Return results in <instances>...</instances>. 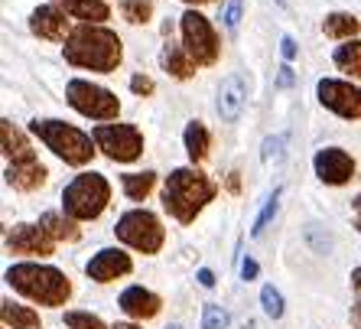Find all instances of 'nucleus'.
<instances>
[{"instance_id": "nucleus-13", "label": "nucleus", "mask_w": 361, "mask_h": 329, "mask_svg": "<svg viewBox=\"0 0 361 329\" xmlns=\"http://www.w3.org/2000/svg\"><path fill=\"white\" fill-rule=\"evenodd\" d=\"M7 248L13 254L49 258V254L56 251V241H52L39 225H13V232H7Z\"/></svg>"}, {"instance_id": "nucleus-10", "label": "nucleus", "mask_w": 361, "mask_h": 329, "mask_svg": "<svg viewBox=\"0 0 361 329\" xmlns=\"http://www.w3.org/2000/svg\"><path fill=\"white\" fill-rule=\"evenodd\" d=\"M316 95H319V104L329 108L332 114L345 121H361V88L352 82H342V78H319L316 82Z\"/></svg>"}, {"instance_id": "nucleus-11", "label": "nucleus", "mask_w": 361, "mask_h": 329, "mask_svg": "<svg viewBox=\"0 0 361 329\" xmlns=\"http://www.w3.org/2000/svg\"><path fill=\"white\" fill-rule=\"evenodd\" d=\"M312 169L326 186H345L355 177V160L342 147H322L312 157Z\"/></svg>"}, {"instance_id": "nucleus-21", "label": "nucleus", "mask_w": 361, "mask_h": 329, "mask_svg": "<svg viewBox=\"0 0 361 329\" xmlns=\"http://www.w3.org/2000/svg\"><path fill=\"white\" fill-rule=\"evenodd\" d=\"M0 316H4V326H10V329H42L39 313H36L33 306L13 304V300H4V304H0Z\"/></svg>"}, {"instance_id": "nucleus-4", "label": "nucleus", "mask_w": 361, "mask_h": 329, "mask_svg": "<svg viewBox=\"0 0 361 329\" xmlns=\"http://www.w3.org/2000/svg\"><path fill=\"white\" fill-rule=\"evenodd\" d=\"M30 131H33V134L39 137L42 144L49 147L62 163H68V167H85V163L94 157V140L92 137L85 134V131H78V127L66 124V121L36 118L33 124H30Z\"/></svg>"}, {"instance_id": "nucleus-9", "label": "nucleus", "mask_w": 361, "mask_h": 329, "mask_svg": "<svg viewBox=\"0 0 361 329\" xmlns=\"http://www.w3.org/2000/svg\"><path fill=\"white\" fill-rule=\"evenodd\" d=\"M92 140L114 163H134L143 153V134L134 124H98L92 131Z\"/></svg>"}, {"instance_id": "nucleus-38", "label": "nucleus", "mask_w": 361, "mask_h": 329, "mask_svg": "<svg viewBox=\"0 0 361 329\" xmlns=\"http://www.w3.org/2000/svg\"><path fill=\"white\" fill-rule=\"evenodd\" d=\"M352 287H355V294H358V300H361V268L352 270Z\"/></svg>"}, {"instance_id": "nucleus-24", "label": "nucleus", "mask_w": 361, "mask_h": 329, "mask_svg": "<svg viewBox=\"0 0 361 329\" xmlns=\"http://www.w3.org/2000/svg\"><path fill=\"white\" fill-rule=\"evenodd\" d=\"M39 228L52 241H78V228L72 219H62L59 212H42L39 215Z\"/></svg>"}, {"instance_id": "nucleus-16", "label": "nucleus", "mask_w": 361, "mask_h": 329, "mask_svg": "<svg viewBox=\"0 0 361 329\" xmlns=\"http://www.w3.org/2000/svg\"><path fill=\"white\" fill-rule=\"evenodd\" d=\"M244 104H247V88H244V78L241 76H228L225 82H221V88H219V102H215L221 121L235 124V121L241 118Z\"/></svg>"}, {"instance_id": "nucleus-37", "label": "nucleus", "mask_w": 361, "mask_h": 329, "mask_svg": "<svg viewBox=\"0 0 361 329\" xmlns=\"http://www.w3.org/2000/svg\"><path fill=\"white\" fill-rule=\"evenodd\" d=\"M199 284H202V287H215V274H212L209 268H202L199 270Z\"/></svg>"}, {"instance_id": "nucleus-23", "label": "nucleus", "mask_w": 361, "mask_h": 329, "mask_svg": "<svg viewBox=\"0 0 361 329\" xmlns=\"http://www.w3.org/2000/svg\"><path fill=\"white\" fill-rule=\"evenodd\" d=\"M361 30V20L352 17V13H329L326 20H322V33L329 36V40H355V33Z\"/></svg>"}, {"instance_id": "nucleus-6", "label": "nucleus", "mask_w": 361, "mask_h": 329, "mask_svg": "<svg viewBox=\"0 0 361 329\" xmlns=\"http://www.w3.org/2000/svg\"><path fill=\"white\" fill-rule=\"evenodd\" d=\"M114 235L118 241L130 245L134 251H143V254H157L166 241V232H163V222L147 209H130L124 212L114 225Z\"/></svg>"}, {"instance_id": "nucleus-35", "label": "nucleus", "mask_w": 361, "mask_h": 329, "mask_svg": "<svg viewBox=\"0 0 361 329\" xmlns=\"http://www.w3.org/2000/svg\"><path fill=\"white\" fill-rule=\"evenodd\" d=\"M280 52H283L286 62L296 59V42H293V36H283V42H280Z\"/></svg>"}, {"instance_id": "nucleus-41", "label": "nucleus", "mask_w": 361, "mask_h": 329, "mask_svg": "<svg viewBox=\"0 0 361 329\" xmlns=\"http://www.w3.org/2000/svg\"><path fill=\"white\" fill-rule=\"evenodd\" d=\"M352 323H355V329H361V300L355 304V310H352Z\"/></svg>"}, {"instance_id": "nucleus-29", "label": "nucleus", "mask_w": 361, "mask_h": 329, "mask_svg": "<svg viewBox=\"0 0 361 329\" xmlns=\"http://www.w3.org/2000/svg\"><path fill=\"white\" fill-rule=\"evenodd\" d=\"M66 326L68 329H108L101 316H94V313H85V310H68L66 313Z\"/></svg>"}, {"instance_id": "nucleus-43", "label": "nucleus", "mask_w": 361, "mask_h": 329, "mask_svg": "<svg viewBox=\"0 0 361 329\" xmlns=\"http://www.w3.org/2000/svg\"><path fill=\"white\" fill-rule=\"evenodd\" d=\"M111 329H140V326H134V323H114Z\"/></svg>"}, {"instance_id": "nucleus-39", "label": "nucleus", "mask_w": 361, "mask_h": 329, "mask_svg": "<svg viewBox=\"0 0 361 329\" xmlns=\"http://www.w3.org/2000/svg\"><path fill=\"white\" fill-rule=\"evenodd\" d=\"M241 173H231V177H228V189H231V193H238V189H241Z\"/></svg>"}, {"instance_id": "nucleus-27", "label": "nucleus", "mask_w": 361, "mask_h": 329, "mask_svg": "<svg viewBox=\"0 0 361 329\" xmlns=\"http://www.w3.org/2000/svg\"><path fill=\"white\" fill-rule=\"evenodd\" d=\"M118 7H121V17L134 26L150 23V17H153V0H121Z\"/></svg>"}, {"instance_id": "nucleus-25", "label": "nucleus", "mask_w": 361, "mask_h": 329, "mask_svg": "<svg viewBox=\"0 0 361 329\" xmlns=\"http://www.w3.org/2000/svg\"><path fill=\"white\" fill-rule=\"evenodd\" d=\"M332 62L342 68L345 76L361 78V40H348L342 42L336 52H332Z\"/></svg>"}, {"instance_id": "nucleus-36", "label": "nucleus", "mask_w": 361, "mask_h": 329, "mask_svg": "<svg viewBox=\"0 0 361 329\" xmlns=\"http://www.w3.org/2000/svg\"><path fill=\"white\" fill-rule=\"evenodd\" d=\"M257 270H261V268H257V261H254V258H247V261L241 264V277L244 280H254V277H257Z\"/></svg>"}, {"instance_id": "nucleus-40", "label": "nucleus", "mask_w": 361, "mask_h": 329, "mask_svg": "<svg viewBox=\"0 0 361 329\" xmlns=\"http://www.w3.org/2000/svg\"><path fill=\"white\" fill-rule=\"evenodd\" d=\"M293 82V72H290V66H283L280 68V85H290Z\"/></svg>"}, {"instance_id": "nucleus-20", "label": "nucleus", "mask_w": 361, "mask_h": 329, "mask_svg": "<svg viewBox=\"0 0 361 329\" xmlns=\"http://www.w3.org/2000/svg\"><path fill=\"white\" fill-rule=\"evenodd\" d=\"M4 177H7V186H13L20 193H33V189H39V186L46 183V167H42L39 160L20 163V167H7Z\"/></svg>"}, {"instance_id": "nucleus-45", "label": "nucleus", "mask_w": 361, "mask_h": 329, "mask_svg": "<svg viewBox=\"0 0 361 329\" xmlns=\"http://www.w3.org/2000/svg\"><path fill=\"white\" fill-rule=\"evenodd\" d=\"M166 329H183V326H179V323H169V326Z\"/></svg>"}, {"instance_id": "nucleus-14", "label": "nucleus", "mask_w": 361, "mask_h": 329, "mask_svg": "<svg viewBox=\"0 0 361 329\" xmlns=\"http://www.w3.org/2000/svg\"><path fill=\"white\" fill-rule=\"evenodd\" d=\"M30 30H33L39 40H52V42H66L72 36L68 30V20L56 4H46V7H36L33 17H30Z\"/></svg>"}, {"instance_id": "nucleus-28", "label": "nucleus", "mask_w": 361, "mask_h": 329, "mask_svg": "<svg viewBox=\"0 0 361 329\" xmlns=\"http://www.w3.org/2000/svg\"><path fill=\"white\" fill-rule=\"evenodd\" d=\"M280 196H283V189H274V193L267 196V203H264L261 215H257V219H254V228H251V235H254V238H261V235H264V228L270 225V219H274V215H277Z\"/></svg>"}, {"instance_id": "nucleus-33", "label": "nucleus", "mask_w": 361, "mask_h": 329, "mask_svg": "<svg viewBox=\"0 0 361 329\" xmlns=\"http://www.w3.org/2000/svg\"><path fill=\"white\" fill-rule=\"evenodd\" d=\"M261 157H264V163L280 160V157H283V137H267L261 147Z\"/></svg>"}, {"instance_id": "nucleus-2", "label": "nucleus", "mask_w": 361, "mask_h": 329, "mask_svg": "<svg viewBox=\"0 0 361 329\" xmlns=\"http://www.w3.org/2000/svg\"><path fill=\"white\" fill-rule=\"evenodd\" d=\"M215 193H219V186L212 183L202 169L179 167L163 183V209L183 225H192L195 215L215 199Z\"/></svg>"}, {"instance_id": "nucleus-1", "label": "nucleus", "mask_w": 361, "mask_h": 329, "mask_svg": "<svg viewBox=\"0 0 361 329\" xmlns=\"http://www.w3.org/2000/svg\"><path fill=\"white\" fill-rule=\"evenodd\" d=\"M68 66L75 68H88V72H114L124 59L121 49V36L108 26H75L72 36L62 46Z\"/></svg>"}, {"instance_id": "nucleus-18", "label": "nucleus", "mask_w": 361, "mask_h": 329, "mask_svg": "<svg viewBox=\"0 0 361 329\" xmlns=\"http://www.w3.org/2000/svg\"><path fill=\"white\" fill-rule=\"evenodd\" d=\"M56 7L72 20H82L85 26H101L111 17V10L104 0H52Z\"/></svg>"}, {"instance_id": "nucleus-3", "label": "nucleus", "mask_w": 361, "mask_h": 329, "mask_svg": "<svg viewBox=\"0 0 361 329\" xmlns=\"http://www.w3.org/2000/svg\"><path fill=\"white\" fill-rule=\"evenodd\" d=\"M4 277L17 294L30 297L39 306H62L72 297L68 277L59 268H49V264H36V261L13 264V268H7Z\"/></svg>"}, {"instance_id": "nucleus-8", "label": "nucleus", "mask_w": 361, "mask_h": 329, "mask_svg": "<svg viewBox=\"0 0 361 329\" xmlns=\"http://www.w3.org/2000/svg\"><path fill=\"white\" fill-rule=\"evenodd\" d=\"M66 102L72 104L82 118H92V121H114L121 114V102L114 98V92L85 82V78H72V82L66 85Z\"/></svg>"}, {"instance_id": "nucleus-32", "label": "nucleus", "mask_w": 361, "mask_h": 329, "mask_svg": "<svg viewBox=\"0 0 361 329\" xmlns=\"http://www.w3.org/2000/svg\"><path fill=\"white\" fill-rule=\"evenodd\" d=\"M241 10H244V0H228L225 10H221V20H225L228 33H238V23H241Z\"/></svg>"}, {"instance_id": "nucleus-17", "label": "nucleus", "mask_w": 361, "mask_h": 329, "mask_svg": "<svg viewBox=\"0 0 361 329\" xmlns=\"http://www.w3.org/2000/svg\"><path fill=\"white\" fill-rule=\"evenodd\" d=\"M0 140H4V160H7V167H20V163L36 160V153H33V147H30V140H26V134L20 127L10 124L7 118L0 121Z\"/></svg>"}, {"instance_id": "nucleus-19", "label": "nucleus", "mask_w": 361, "mask_h": 329, "mask_svg": "<svg viewBox=\"0 0 361 329\" xmlns=\"http://www.w3.org/2000/svg\"><path fill=\"white\" fill-rule=\"evenodd\" d=\"M160 66H163V72L166 76H173V78H179V82H185V78H192L195 76V62H192V56L185 52V46H176V42H166L163 46V52H160Z\"/></svg>"}, {"instance_id": "nucleus-12", "label": "nucleus", "mask_w": 361, "mask_h": 329, "mask_svg": "<svg viewBox=\"0 0 361 329\" xmlns=\"http://www.w3.org/2000/svg\"><path fill=\"white\" fill-rule=\"evenodd\" d=\"M134 270V261L130 254H124L121 248H101L92 261L85 264V274L94 280V284H111V280L124 277Z\"/></svg>"}, {"instance_id": "nucleus-15", "label": "nucleus", "mask_w": 361, "mask_h": 329, "mask_svg": "<svg viewBox=\"0 0 361 329\" xmlns=\"http://www.w3.org/2000/svg\"><path fill=\"white\" fill-rule=\"evenodd\" d=\"M118 306L127 313V316H130V320H153V316L160 313L163 300L153 294V290H147V287H140V284H134V287H127L124 294H121Z\"/></svg>"}, {"instance_id": "nucleus-22", "label": "nucleus", "mask_w": 361, "mask_h": 329, "mask_svg": "<svg viewBox=\"0 0 361 329\" xmlns=\"http://www.w3.org/2000/svg\"><path fill=\"white\" fill-rule=\"evenodd\" d=\"M183 144H185V153H189V160H192V163L205 160L209 144H212L209 127L202 124V121H189V124H185V131H183Z\"/></svg>"}, {"instance_id": "nucleus-31", "label": "nucleus", "mask_w": 361, "mask_h": 329, "mask_svg": "<svg viewBox=\"0 0 361 329\" xmlns=\"http://www.w3.org/2000/svg\"><path fill=\"white\" fill-rule=\"evenodd\" d=\"M261 304L270 320H280V316H283V294H280L274 284H267V287L261 290Z\"/></svg>"}, {"instance_id": "nucleus-7", "label": "nucleus", "mask_w": 361, "mask_h": 329, "mask_svg": "<svg viewBox=\"0 0 361 329\" xmlns=\"http://www.w3.org/2000/svg\"><path fill=\"white\" fill-rule=\"evenodd\" d=\"M179 33H183V46L192 56L195 66H215L219 62V52H221L219 33L212 30L209 17H202L195 7H189L179 17Z\"/></svg>"}, {"instance_id": "nucleus-5", "label": "nucleus", "mask_w": 361, "mask_h": 329, "mask_svg": "<svg viewBox=\"0 0 361 329\" xmlns=\"http://www.w3.org/2000/svg\"><path fill=\"white\" fill-rule=\"evenodd\" d=\"M111 203V183L101 173H78L62 189V212L72 222H92Z\"/></svg>"}, {"instance_id": "nucleus-42", "label": "nucleus", "mask_w": 361, "mask_h": 329, "mask_svg": "<svg viewBox=\"0 0 361 329\" xmlns=\"http://www.w3.org/2000/svg\"><path fill=\"white\" fill-rule=\"evenodd\" d=\"M355 212H358V232H361V196H355Z\"/></svg>"}, {"instance_id": "nucleus-30", "label": "nucleus", "mask_w": 361, "mask_h": 329, "mask_svg": "<svg viewBox=\"0 0 361 329\" xmlns=\"http://www.w3.org/2000/svg\"><path fill=\"white\" fill-rule=\"evenodd\" d=\"M228 326H231V316H228L225 306L209 304L202 310V329H228Z\"/></svg>"}, {"instance_id": "nucleus-26", "label": "nucleus", "mask_w": 361, "mask_h": 329, "mask_svg": "<svg viewBox=\"0 0 361 329\" xmlns=\"http://www.w3.org/2000/svg\"><path fill=\"white\" fill-rule=\"evenodd\" d=\"M121 186H124L127 199L143 203V199L153 193V186H157V173H150V169H143V173H124V177H121Z\"/></svg>"}, {"instance_id": "nucleus-34", "label": "nucleus", "mask_w": 361, "mask_h": 329, "mask_svg": "<svg viewBox=\"0 0 361 329\" xmlns=\"http://www.w3.org/2000/svg\"><path fill=\"white\" fill-rule=\"evenodd\" d=\"M130 92L134 95H153V78H147V76H134L130 78Z\"/></svg>"}, {"instance_id": "nucleus-44", "label": "nucleus", "mask_w": 361, "mask_h": 329, "mask_svg": "<svg viewBox=\"0 0 361 329\" xmlns=\"http://www.w3.org/2000/svg\"><path fill=\"white\" fill-rule=\"evenodd\" d=\"M183 4H189V7H199V4H212V0H183Z\"/></svg>"}]
</instances>
